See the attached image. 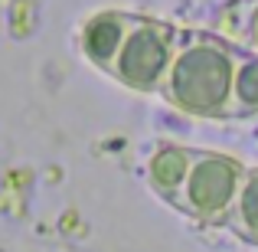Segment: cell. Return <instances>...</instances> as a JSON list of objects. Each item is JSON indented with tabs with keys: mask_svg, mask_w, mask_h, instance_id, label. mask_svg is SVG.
I'll return each mask as SVG.
<instances>
[{
	"mask_svg": "<svg viewBox=\"0 0 258 252\" xmlns=\"http://www.w3.org/2000/svg\"><path fill=\"white\" fill-rule=\"evenodd\" d=\"M258 115V59L239 49L235 56V88H232V118Z\"/></svg>",
	"mask_w": 258,
	"mask_h": 252,
	"instance_id": "7",
	"label": "cell"
},
{
	"mask_svg": "<svg viewBox=\"0 0 258 252\" xmlns=\"http://www.w3.org/2000/svg\"><path fill=\"white\" fill-rule=\"evenodd\" d=\"M226 226L248 246H258V167H248L242 177V187L235 193L232 213H229Z\"/></svg>",
	"mask_w": 258,
	"mask_h": 252,
	"instance_id": "6",
	"label": "cell"
},
{
	"mask_svg": "<svg viewBox=\"0 0 258 252\" xmlns=\"http://www.w3.org/2000/svg\"><path fill=\"white\" fill-rule=\"evenodd\" d=\"M176 36L180 30L173 23L131 13L124 39L105 72H111L121 85L134 88V92H160V82H164L176 49Z\"/></svg>",
	"mask_w": 258,
	"mask_h": 252,
	"instance_id": "3",
	"label": "cell"
},
{
	"mask_svg": "<svg viewBox=\"0 0 258 252\" xmlns=\"http://www.w3.org/2000/svg\"><path fill=\"white\" fill-rule=\"evenodd\" d=\"M245 170L248 167L242 161L229 158V154L196 147L189 174L170 207H176L183 216H189L193 223H203V226H226Z\"/></svg>",
	"mask_w": 258,
	"mask_h": 252,
	"instance_id": "2",
	"label": "cell"
},
{
	"mask_svg": "<svg viewBox=\"0 0 258 252\" xmlns=\"http://www.w3.org/2000/svg\"><path fill=\"white\" fill-rule=\"evenodd\" d=\"M235 56L239 49L213 30H180L160 82L164 102L189 118H232Z\"/></svg>",
	"mask_w": 258,
	"mask_h": 252,
	"instance_id": "1",
	"label": "cell"
},
{
	"mask_svg": "<svg viewBox=\"0 0 258 252\" xmlns=\"http://www.w3.org/2000/svg\"><path fill=\"white\" fill-rule=\"evenodd\" d=\"M196 158V147L173 144V141H160L147 158V183L160 200L173 203V196L180 193L183 180L189 174V164Z\"/></svg>",
	"mask_w": 258,
	"mask_h": 252,
	"instance_id": "4",
	"label": "cell"
},
{
	"mask_svg": "<svg viewBox=\"0 0 258 252\" xmlns=\"http://www.w3.org/2000/svg\"><path fill=\"white\" fill-rule=\"evenodd\" d=\"M216 36L258 59V0H232L216 13Z\"/></svg>",
	"mask_w": 258,
	"mask_h": 252,
	"instance_id": "5",
	"label": "cell"
}]
</instances>
